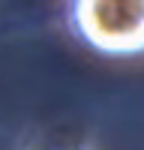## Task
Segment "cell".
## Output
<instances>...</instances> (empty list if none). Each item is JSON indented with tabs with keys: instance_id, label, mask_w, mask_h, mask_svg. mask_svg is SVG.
I'll list each match as a JSON object with an SVG mask.
<instances>
[{
	"instance_id": "cell-1",
	"label": "cell",
	"mask_w": 144,
	"mask_h": 150,
	"mask_svg": "<svg viewBox=\"0 0 144 150\" xmlns=\"http://www.w3.org/2000/svg\"><path fill=\"white\" fill-rule=\"evenodd\" d=\"M69 24L99 54H144V0H75L69 3Z\"/></svg>"
}]
</instances>
